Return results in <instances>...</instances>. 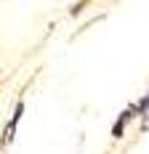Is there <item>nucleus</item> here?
<instances>
[{
    "label": "nucleus",
    "instance_id": "f03ea898",
    "mask_svg": "<svg viewBox=\"0 0 149 154\" xmlns=\"http://www.w3.org/2000/svg\"><path fill=\"white\" fill-rule=\"evenodd\" d=\"M141 112H138V104H131V106H125L122 109V114H120L117 120H115V125H112V136L115 138H120L122 133H125V125L131 122V120H136Z\"/></svg>",
    "mask_w": 149,
    "mask_h": 154
},
{
    "label": "nucleus",
    "instance_id": "f257e3e1",
    "mask_svg": "<svg viewBox=\"0 0 149 154\" xmlns=\"http://www.w3.org/2000/svg\"><path fill=\"white\" fill-rule=\"evenodd\" d=\"M21 117H24V101H19V104L14 106L11 120H8L5 128H3V136H0V143H3V146H8V143L16 138V128H19V122H21Z\"/></svg>",
    "mask_w": 149,
    "mask_h": 154
},
{
    "label": "nucleus",
    "instance_id": "7ed1b4c3",
    "mask_svg": "<svg viewBox=\"0 0 149 154\" xmlns=\"http://www.w3.org/2000/svg\"><path fill=\"white\" fill-rule=\"evenodd\" d=\"M136 104H138V112H141V114H149V93L141 98V101H136Z\"/></svg>",
    "mask_w": 149,
    "mask_h": 154
}]
</instances>
